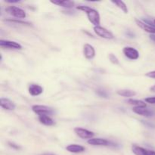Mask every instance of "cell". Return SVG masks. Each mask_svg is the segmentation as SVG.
<instances>
[{"label": "cell", "instance_id": "4", "mask_svg": "<svg viewBox=\"0 0 155 155\" xmlns=\"http://www.w3.org/2000/svg\"><path fill=\"white\" fill-rule=\"evenodd\" d=\"M93 30H94V32H95L98 36L103 38V39H111L114 38V34L110 31V30L104 28V27H101V26H96V27H94Z\"/></svg>", "mask_w": 155, "mask_h": 155}, {"label": "cell", "instance_id": "34", "mask_svg": "<svg viewBox=\"0 0 155 155\" xmlns=\"http://www.w3.org/2000/svg\"><path fill=\"white\" fill-rule=\"evenodd\" d=\"M154 24H155V19H154Z\"/></svg>", "mask_w": 155, "mask_h": 155}, {"label": "cell", "instance_id": "29", "mask_svg": "<svg viewBox=\"0 0 155 155\" xmlns=\"http://www.w3.org/2000/svg\"><path fill=\"white\" fill-rule=\"evenodd\" d=\"M142 123H143V124H145V126H148V127H152V128H154V127H155V126L153 125L152 124H149V123L145 122V121H143V120H142Z\"/></svg>", "mask_w": 155, "mask_h": 155}, {"label": "cell", "instance_id": "21", "mask_svg": "<svg viewBox=\"0 0 155 155\" xmlns=\"http://www.w3.org/2000/svg\"><path fill=\"white\" fill-rule=\"evenodd\" d=\"M4 21L6 22H12V23H16V24H22V25H27V26H31V23L27 22V21H19V20H12V19H8V20H5Z\"/></svg>", "mask_w": 155, "mask_h": 155}, {"label": "cell", "instance_id": "20", "mask_svg": "<svg viewBox=\"0 0 155 155\" xmlns=\"http://www.w3.org/2000/svg\"><path fill=\"white\" fill-rule=\"evenodd\" d=\"M111 2L113 3V4H114L115 5L117 6V7L119 8L120 9H121L125 14L128 13L129 11L128 8H127V5H126L123 1H111Z\"/></svg>", "mask_w": 155, "mask_h": 155}, {"label": "cell", "instance_id": "17", "mask_svg": "<svg viewBox=\"0 0 155 155\" xmlns=\"http://www.w3.org/2000/svg\"><path fill=\"white\" fill-rule=\"evenodd\" d=\"M117 95H120L123 97H127V98H130V97H133L136 95V92L135 91L130 90V89H121V90H118L117 92Z\"/></svg>", "mask_w": 155, "mask_h": 155}, {"label": "cell", "instance_id": "3", "mask_svg": "<svg viewBox=\"0 0 155 155\" xmlns=\"http://www.w3.org/2000/svg\"><path fill=\"white\" fill-rule=\"evenodd\" d=\"M32 110L34 112L35 114L39 115H51L53 114L54 111H53L52 108L48 107L45 105H40V104H35V105L32 106Z\"/></svg>", "mask_w": 155, "mask_h": 155}, {"label": "cell", "instance_id": "23", "mask_svg": "<svg viewBox=\"0 0 155 155\" xmlns=\"http://www.w3.org/2000/svg\"><path fill=\"white\" fill-rule=\"evenodd\" d=\"M108 58L109 60H110V61L111 62L112 64H119V60H118V58H117V56H115L114 54H109Z\"/></svg>", "mask_w": 155, "mask_h": 155}, {"label": "cell", "instance_id": "2", "mask_svg": "<svg viewBox=\"0 0 155 155\" xmlns=\"http://www.w3.org/2000/svg\"><path fill=\"white\" fill-rule=\"evenodd\" d=\"M5 12L12 16L17 18H25L27 17L25 11L23 10L21 8L17 7V6H9V7L6 8Z\"/></svg>", "mask_w": 155, "mask_h": 155}, {"label": "cell", "instance_id": "19", "mask_svg": "<svg viewBox=\"0 0 155 155\" xmlns=\"http://www.w3.org/2000/svg\"><path fill=\"white\" fill-rule=\"evenodd\" d=\"M145 148L139 147L136 145H132V151L136 155H145Z\"/></svg>", "mask_w": 155, "mask_h": 155}, {"label": "cell", "instance_id": "24", "mask_svg": "<svg viewBox=\"0 0 155 155\" xmlns=\"http://www.w3.org/2000/svg\"><path fill=\"white\" fill-rule=\"evenodd\" d=\"M145 102L149 103L151 104H155V96L154 97H148L145 98Z\"/></svg>", "mask_w": 155, "mask_h": 155}, {"label": "cell", "instance_id": "22", "mask_svg": "<svg viewBox=\"0 0 155 155\" xmlns=\"http://www.w3.org/2000/svg\"><path fill=\"white\" fill-rule=\"evenodd\" d=\"M95 93H96L98 96L101 97V98H108V94H107V92H106V91H104V89H97V90L95 91Z\"/></svg>", "mask_w": 155, "mask_h": 155}, {"label": "cell", "instance_id": "18", "mask_svg": "<svg viewBox=\"0 0 155 155\" xmlns=\"http://www.w3.org/2000/svg\"><path fill=\"white\" fill-rule=\"evenodd\" d=\"M128 104H131V105H134L135 107H146L147 104L145 101H142V100H138V99H133L130 98L127 101Z\"/></svg>", "mask_w": 155, "mask_h": 155}, {"label": "cell", "instance_id": "28", "mask_svg": "<svg viewBox=\"0 0 155 155\" xmlns=\"http://www.w3.org/2000/svg\"><path fill=\"white\" fill-rule=\"evenodd\" d=\"M5 2L10 3V4H13V3L20 2V0H5Z\"/></svg>", "mask_w": 155, "mask_h": 155}, {"label": "cell", "instance_id": "5", "mask_svg": "<svg viewBox=\"0 0 155 155\" xmlns=\"http://www.w3.org/2000/svg\"><path fill=\"white\" fill-rule=\"evenodd\" d=\"M123 52H124V55L130 60H137L139 58V51L133 47H124V49H123Z\"/></svg>", "mask_w": 155, "mask_h": 155}, {"label": "cell", "instance_id": "30", "mask_svg": "<svg viewBox=\"0 0 155 155\" xmlns=\"http://www.w3.org/2000/svg\"><path fill=\"white\" fill-rule=\"evenodd\" d=\"M127 36H129V37H130V38H134L135 37L134 33H132V32H130V31H127Z\"/></svg>", "mask_w": 155, "mask_h": 155}, {"label": "cell", "instance_id": "31", "mask_svg": "<svg viewBox=\"0 0 155 155\" xmlns=\"http://www.w3.org/2000/svg\"><path fill=\"white\" fill-rule=\"evenodd\" d=\"M150 39H151V40L153 41V42H155V34H151L149 36Z\"/></svg>", "mask_w": 155, "mask_h": 155}, {"label": "cell", "instance_id": "9", "mask_svg": "<svg viewBox=\"0 0 155 155\" xmlns=\"http://www.w3.org/2000/svg\"><path fill=\"white\" fill-rule=\"evenodd\" d=\"M133 111L137 114L141 116L146 117H151L154 116V112L152 110H150L147 109L146 107H134L133 108Z\"/></svg>", "mask_w": 155, "mask_h": 155}, {"label": "cell", "instance_id": "7", "mask_svg": "<svg viewBox=\"0 0 155 155\" xmlns=\"http://www.w3.org/2000/svg\"><path fill=\"white\" fill-rule=\"evenodd\" d=\"M83 54H84V57L89 60L94 58L95 56V48L90 44H85L83 45Z\"/></svg>", "mask_w": 155, "mask_h": 155}, {"label": "cell", "instance_id": "16", "mask_svg": "<svg viewBox=\"0 0 155 155\" xmlns=\"http://www.w3.org/2000/svg\"><path fill=\"white\" fill-rule=\"evenodd\" d=\"M51 2L58 6H61V7L67 8H71L74 6V2L69 1V0H64V1L56 0V1H51Z\"/></svg>", "mask_w": 155, "mask_h": 155}, {"label": "cell", "instance_id": "1", "mask_svg": "<svg viewBox=\"0 0 155 155\" xmlns=\"http://www.w3.org/2000/svg\"><path fill=\"white\" fill-rule=\"evenodd\" d=\"M77 9L84 12L86 14V15H87L89 21L93 25H95V27L99 26L101 19H100V15L98 11L86 5H79L77 7Z\"/></svg>", "mask_w": 155, "mask_h": 155}, {"label": "cell", "instance_id": "32", "mask_svg": "<svg viewBox=\"0 0 155 155\" xmlns=\"http://www.w3.org/2000/svg\"><path fill=\"white\" fill-rule=\"evenodd\" d=\"M150 91H151V92H155V85H154V86H151V87L150 88Z\"/></svg>", "mask_w": 155, "mask_h": 155}, {"label": "cell", "instance_id": "14", "mask_svg": "<svg viewBox=\"0 0 155 155\" xmlns=\"http://www.w3.org/2000/svg\"><path fill=\"white\" fill-rule=\"evenodd\" d=\"M66 150L71 153L78 154V153L83 152L85 151V148L82 145H77V144H71L66 147Z\"/></svg>", "mask_w": 155, "mask_h": 155}, {"label": "cell", "instance_id": "12", "mask_svg": "<svg viewBox=\"0 0 155 155\" xmlns=\"http://www.w3.org/2000/svg\"><path fill=\"white\" fill-rule=\"evenodd\" d=\"M136 23L141 29L145 30L147 33H149L150 34H155V27L151 26L149 24H147L144 23L142 21H140L139 19H136Z\"/></svg>", "mask_w": 155, "mask_h": 155}, {"label": "cell", "instance_id": "27", "mask_svg": "<svg viewBox=\"0 0 155 155\" xmlns=\"http://www.w3.org/2000/svg\"><path fill=\"white\" fill-rule=\"evenodd\" d=\"M145 155H155V151H151V150H145Z\"/></svg>", "mask_w": 155, "mask_h": 155}, {"label": "cell", "instance_id": "6", "mask_svg": "<svg viewBox=\"0 0 155 155\" xmlns=\"http://www.w3.org/2000/svg\"><path fill=\"white\" fill-rule=\"evenodd\" d=\"M74 133H76L77 136H78L79 137L83 139H92L93 136H95V133L93 132L89 131V130H86V129L80 128V127H76L74 129Z\"/></svg>", "mask_w": 155, "mask_h": 155}, {"label": "cell", "instance_id": "13", "mask_svg": "<svg viewBox=\"0 0 155 155\" xmlns=\"http://www.w3.org/2000/svg\"><path fill=\"white\" fill-rule=\"evenodd\" d=\"M29 93L32 96H38L43 92V88L37 84H31L29 86Z\"/></svg>", "mask_w": 155, "mask_h": 155}, {"label": "cell", "instance_id": "33", "mask_svg": "<svg viewBox=\"0 0 155 155\" xmlns=\"http://www.w3.org/2000/svg\"><path fill=\"white\" fill-rule=\"evenodd\" d=\"M42 155H57V154H53V153H45V154H42Z\"/></svg>", "mask_w": 155, "mask_h": 155}, {"label": "cell", "instance_id": "26", "mask_svg": "<svg viewBox=\"0 0 155 155\" xmlns=\"http://www.w3.org/2000/svg\"><path fill=\"white\" fill-rule=\"evenodd\" d=\"M146 77H149V78H151V79H155V71H150V72L147 73Z\"/></svg>", "mask_w": 155, "mask_h": 155}, {"label": "cell", "instance_id": "8", "mask_svg": "<svg viewBox=\"0 0 155 155\" xmlns=\"http://www.w3.org/2000/svg\"><path fill=\"white\" fill-rule=\"evenodd\" d=\"M87 143L89 145H94V146H108L110 145V142L107 141V139H101V138H92L87 141Z\"/></svg>", "mask_w": 155, "mask_h": 155}, {"label": "cell", "instance_id": "11", "mask_svg": "<svg viewBox=\"0 0 155 155\" xmlns=\"http://www.w3.org/2000/svg\"><path fill=\"white\" fill-rule=\"evenodd\" d=\"M0 46L5 47V48H14V49L19 50L22 48V45H21V44L18 43V42L10 40H3V39H1V40H0Z\"/></svg>", "mask_w": 155, "mask_h": 155}, {"label": "cell", "instance_id": "25", "mask_svg": "<svg viewBox=\"0 0 155 155\" xmlns=\"http://www.w3.org/2000/svg\"><path fill=\"white\" fill-rule=\"evenodd\" d=\"M8 144V145L11 147V148H14V149H15V150H19V149H21V147L19 146V145H16V144H15V143H14V142H9Z\"/></svg>", "mask_w": 155, "mask_h": 155}, {"label": "cell", "instance_id": "15", "mask_svg": "<svg viewBox=\"0 0 155 155\" xmlns=\"http://www.w3.org/2000/svg\"><path fill=\"white\" fill-rule=\"evenodd\" d=\"M38 120H39V123L45 126H53L54 125V121L48 115L42 114V115H39L38 116Z\"/></svg>", "mask_w": 155, "mask_h": 155}, {"label": "cell", "instance_id": "10", "mask_svg": "<svg viewBox=\"0 0 155 155\" xmlns=\"http://www.w3.org/2000/svg\"><path fill=\"white\" fill-rule=\"evenodd\" d=\"M0 106L3 109L7 110H14L16 107V105L13 101H11L8 98H0Z\"/></svg>", "mask_w": 155, "mask_h": 155}]
</instances>
